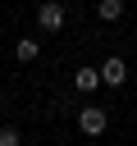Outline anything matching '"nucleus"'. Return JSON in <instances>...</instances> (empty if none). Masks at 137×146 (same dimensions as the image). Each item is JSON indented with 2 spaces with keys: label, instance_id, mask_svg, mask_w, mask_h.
Instances as JSON below:
<instances>
[{
  "label": "nucleus",
  "instance_id": "obj_5",
  "mask_svg": "<svg viewBox=\"0 0 137 146\" xmlns=\"http://www.w3.org/2000/svg\"><path fill=\"white\" fill-rule=\"evenodd\" d=\"M14 55H18L23 64H32V59L41 55V41H37V36H18V41H14Z\"/></svg>",
  "mask_w": 137,
  "mask_h": 146
},
{
  "label": "nucleus",
  "instance_id": "obj_4",
  "mask_svg": "<svg viewBox=\"0 0 137 146\" xmlns=\"http://www.w3.org/2000/svg\"><path fill=\"white\" fill-rule=\"evenodd\" d=\"M73 87H78L82 96H87V91H96V87H105V82H100V68H87V64H82V68L73 73Z\"/></svg>",
  "mask_w": 137,
  "mask_h": 146
},
{
  "label": "nucleus",
  "instance_id": "obj_6",
  "mask_svg": "<svg viewBox=\"0 0 137 146\" xmlns=\"http://www.w3.org/2000/svg\"><path fill=\"white\" fill-rule=\"evenodd\" d=\"M123 9H128L123 0H100V5H96V14H100L105 23H119V18H123Z\"/></svg>",
  "mask_w": 137,
  "mask_h": 146
},
{
  "label": "nucleus",
  "instance_id": "obj_2",
  "mask_svg": "<svg viewBox=\"0 0 137 146\" xmlns=\"http://www.w3.org/2000/svg\"><path fill=\"white\" fill-rule=\"evenodd\" d=\"M68 23V14H64V5H55V0H46V5H37V27L50 36V32H59Z\"/></svg>",
  "mask_w": 137,
  "mask_h": 146
},
{
  "label": "nucleus",
  "instance_id": "obj_1",
  "mask_svg": "<svg viewBox=\"0 0 137 146\" xmlns=\"http://www.w3.org/2000/svg\"><path fill=\"white\" fill-rule=\"evenodd\" d=\"M110 128V110L105 105H82V114H78V132L82 137H100Z\"/></svg>",
  "mask_w": 137,
  "mask_h": 146
},
{
  "label": "nucleus",
  "instance_id": "obj_8",
  "mask_svg": "<svg viewBox=\"0 0 137 146\" xmlns=\"http://www.w3.org/2000/svg\"><path fill=\"white\" fill-rule=\"evenodd\" d=\"M0 41H5V36H0Z\"/></svg>",
  "mask_w": 137,
  "mask_h": 146
},
{
  "label": "nucleus",
  "instance_id": "obj_7",
  "mask_svg": "<svg viewBox=\"0 0 137 146\" xmlns=\"http://www.w3.org/2000/svg\"><path fill=\"white\" fill-rule=\"evenodd\" d=\"M0 146H23V137H18V128H0Z\"/></svg>",
  "mask_w": 137,
  "mask_h": 146
},
{
  "label": "nucleus",
  "instance_id": "obj_3",
  "mask_svg": "<svg viewBox=\"0 0 137 146\" xmlns=\"http://www.w3.org/2000/svg\"><path fill=\"white\" fill-rule=\"evenodd\" d=\"M100 82H105V87H114V91H119V87H123V82H128V64H123V59H119V55H110V59H105V64H100Z\"/></svg>",
  "mask_w": 137,
  "mask_h": 146
}]
</instances>
